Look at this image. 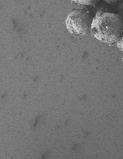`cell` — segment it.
<instances>
[{"mask_svg":"<svg viewBox=\"0 0 123 159\" xmlns=\"http://www.w3.org/2000/svg\"><path fill=\"white\" fill-rule=\"evenodd\" d=\"M73 2L79 5L86 6H95L99 0H70Z\"/></svg>","mask_w":123,"mask_h":159,"instance_id":"3957f363","label":"cell"},{"mask_svg":"<svg viewBox=\"0 0 123 159\" xmlns=\"http://www.w3.org/2000/svg\"><path fill=\"white\" fill-rule=\"evenodd\" d=\"M105 3L112 5H115L123 0H103Z\"/></svg>","mask_w":123,"mask_h":159,"instance_id":"5b68a950","label":"cell"},{"mask_svg":"<svg viewBox=\"0 0 123 159\" xmlns=\"http://www.w3.org/2000/svg\"><path fill=\"white\" fill-rule=\"evenodd\" d=\"M123 33V21L118 14L99 11L92 22L91 34L101 42L108 44L117 43Z\"/></svg>","mask_w":123,"mask_h":159,"instance_id":"6da1fadb","label":"cell"},{"mask_svg":"<svg viewBox=\"0 0 123 159\" xmlns=\"http://www.w3.org/2000/svg\"><path fill=\"white\" fill-rule=\"evenodd\" d=\"M94 17L89 10H73L67 17L66 21L67 29L73 36H88L91 34V25Z\"/></svg>","mask_w":123,"mask_h":159,"instance_id":"7a4b0ae2","label":"cell"},{"mask_svg":"<svg viewBox=\"0 0 123 159\" xmlns=\"http://www.w3.org/2000/svg\"></svg>","mask_w":123,"mask_h":159,"instance_id":"52a82bcc","label":"cell"},{"mask_svg":"<svg viewBox=\"0 0 123 159\" xmlns=\"http://www.w3.org/2000/svg\"><path fill=\"white\" fill-rule=\"evenodd\" d=\"M117 12V14L121 17L123 21V0L118 3Z\"/></svg>","mask_w":123,"mask_h":159,"instance_id":"277c9868","label":"cell"},{"mask_svg":"<svg viewBox=\"0 0 123 159\" xmlns=\"http://www.w3.org/2000/svg\"><path fill=\"white\" fill-rule=\"evenodd\" d=\"M117 43L118 48L123 52V33L120 40Z\"/></svg>","mask_w":123,"mask_h":159,"instance_id":"8992f818","label":"cell"}]
</instances>
